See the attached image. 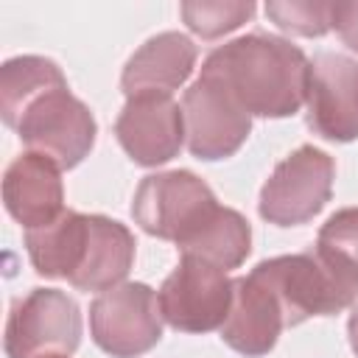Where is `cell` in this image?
<instances>
[{"label": "cell", "mask_w": 358, "mask_h": 358, "mask_svg": "<svg viewBox=\"0 0 358 358\" xmlns=\"http://www.w3.org/2000/svg\"><path fill=\"white\" fill-rule=\"evenodd\" d=\"M308 70L310 62L294 42L260 31L215 48L201 64V73L215 76L257 117L296 115L308 95Z\"/></svg>", "instance_id": "6da1fadb"}, {"label": "cell", "mask_w": 358, "mask_h": 358, "mask_svg": "<svg viewBox=\"0 0 358 358\" xmlns=\"http://www.w3.org/2000/svg\"><path fill=\"white\" fill-rule=\"evenodd\" d=\"M252 271L277 296L288 327H296L310 316H333L350 308L358 296V268L319 243L299 255L263 260Z\"/></svg>", "instance_id": "7a4b0ae2"}, {"label": "cell", "mask_w": 358, "mask_h": 358, "mask_svg": "<svg viewBox=\"0 0 358 358\" xmlns=\"http://www.w3.org/2000/svg\"><path fill=\"white\" fill-rule=\"evenodd\" d=\"M81 341V310L73 296L59 288H34L14 299L6 319L8 358L73 355Z\"/></svg>", "instance_id": "3957f363"}, {"label": "cell", "mask_w": 358, "mask_h": 358, "mask_svg": "<svg viewBox=\"0 0 358 358\" xmlns=\"http://www.w3.org/2000/svg\"><path fill=\"white\" fill-rule=\"evenodd\" d=\"M215 207L218 201L204 179L190 171H162L137 185L131 215L143 232L179 246L210 218Z\"/></svg>", "instance_id": "277c9868"}, {"label": "cell", "mask_w": 358, "mask_h": 358, "mask_svg": "<svg viewBox=\"0 0 358 358\" xmlns=\"http://www.w3.org/2000/svg\"><path fill=\"white\" fill-rule=\"evenodd\" d=\"M14 131L28 151L70 171L92 151L98 126L84 101H78L67 87H56L25 106Z\"/></svg>", "instance_id": "5b68a950"}, {"label": "cell", "mask_w": 358, "mask_h": 358, "mask_svg": "<svg viewBox=\"0 0 358 358\" xmlns=\"http://www.w3.org/2000/svg\"><path fill=\"white\" fill-rule=\"evenodd\" d=\"M333 176L336 162L330 154L313 145H299L266 179L257 210L274 227L308 224L330 201Z\"/></svg>", "instance_id": "8992f818"}, {"label": "cell", "mask_w": 358, "mask_h": 358, "mask_svg": "<svg viewBox=\"0 0 358 358\" xmlns=\"http://www.w3.org/2000/svg\"><path fill=\"white\" fill-rule=\"evenodd\" d=\"M90 333L112 358L145 355L162 338L157 294L145 282H120L101 291L90 305Z\"/></svg>", "instance_id": "52a82bcc"}, {"label": "cell", "mask_w": 358, "mask_h": 358, "mask_svg": "<svg viewBox=\"0 0 358 358\" xmlns=\"http://www.w3.org/2000/svg\"><path fill=\"white\" fill-rule=\"evenodd\" d=\"M232 282L224 268L199 257H179V266L157 291L162 319L182 333L221 330L232 305Z\"/></svg>", "instance_id": "ba28073f"}, {"label": "cell", "mask_w": 358, "mask_h": 358, "mask_svg": "<svg viewBox=\"0 0 358 358\" xmlns=\"http://www.w3.org/2000/svg\"><path fill=\"white\" fill-rule=\"evenodd\" d=\"M182 115L190 154L207 162L232 157L252 131V115L210 73H201L185 90Z\"/></svg>", "instance_id": "9c48e42d"}, {"label": "cell", "mask_w": 358, "mask_h": 358, "mask_svg": "<svg viewBox=\"0 0 358 358\" xmlns=\"http://www.w3.org/2000/svg\"><path fill=\"white\" fill-rule=\"evenodd\" d=\"M305 103L313 134L330 143L358 140V62L344 53H316Z\"/></svg>", "instance_id": "30bf717a"}, {"label": "cell", "mask_w": 358, "mask_h": 358, "mask_svg": "<svg viewBox=\"0 0 358 358\" xmlns=\"http://www.w3.org/2000/svg\"><path fill=\"white\" fill-rule=\"evenodd\" d=\"M120 148L143 168H157L173 159L185 143V115L171 95L126 98L115 120Z\"/></svg>", "instance_id": "8fae6325"}, {"label": "cell", "mask_w": 358, "mask_h": 358, "mask_svg": "<svg viewBox=\"0 0 358 358\" xmlns=\"http://www.w3.org/2000/svg\"><path fill=\"white\" fill-rule=\"evenodd\" d=\"M285 327V313L277 296L255 271L232 282V305L227 322L221 324V338L227 347L246 358H257L277 344Z\"/></svg>", "instance_id": "7c38bea8"}, {"label": "cell", "mask_w": 358, "mask_h": 358, "mask_svg": "<svg viewBox=\"0 0 358 358\" xmlns=\"http://www.w3.org/2000/svg\"><path fill=\"white\" fill-rule=\"evenodd\" d=\"M62 168L34 151L20 154L3 173V204L8 215L28 229L56 221L64 207Z\"/></svg>", "instance_id": "4fadbf2b"}, {"label": "cell", "mask_w": 358, "mask_h": 358, "mask_svg": "<svg viewBox=\"0 0 358 358\" xmlns=\"http://www.w3.org/2000/svg\"><path fill=\"white\" fill-rule=\"evenodd\" d=\"M196 56L199 50L190 36L179 31H162L140 45V50H134V56L126 62L120 90L126 92V98L171 95L190 78Z\"/></svg>", "instance_id": "5bb4252c"}, {"label": "cell", "mask_w": 358, "mask_h": 358, "mask_svg": "<svg viewBox=\"0 0 358 358\" xmlns=\"http://www.w3.org/2000/svg\"><path fill=\"white\" fill-rule=\"evenodd\" d=\"M87 241H90V215L76 210H64L56 221L25 232V249L36 274L50 280L62 277L67 282L76 277V271L84 263Z\"/></svg>", "instance_id": "9a60e30c"}, {"label": "cell", "mask_w": 358, "mask_h": 358, "mask_svg": "<svg viewBox=\"0 0 358 358\" xmlns=\"http://www.w3.org/2000/svg\"><path fill=\"white\" fill-rule=\"evenodd\" d=\"M131 263H134V235L115 218L90 215L87 255L70 285L78 291H109L123 282Z\"/></svg>", "instance_id": "2e32d148"}, {"label": "cell", "mask_w": 358, "mask_h": 358, "mask_svg": "<svg viewBox=\"0 0 358 358\" xmlns=\"http://www.w3.org/2000/svg\"><path fill=\"white\" fill-rule=\"evenodd\" d=\"M179 252L213 263L224 271L238 268L252 252V227L238 210L218 204L210 213V218L187 241L179 243Z\"/></svg>", "instance_id": "e0dca14e"}, {"label": "cell", "mask_w": 358, "mask_h": 358, "mask_svg": "<svg viewBox=\"0 0 358 358\" xmlns=\"http://www.w3.org/2000/svg\"><path fill=\"white\" fill-rule=\"evenodd\" d=\"M67 87L64 73L53 59L45 56H14L0 67V115L8 129L17 126L20 115L31 101L48 90Z\"/></svg>", "instance_id": "ac0fdd59"}, {"label": "cell", "mask_w": 358, "mask_h": 358, "mask_svg": "<svg viewBox=\"0 0 358 358\" xmlns=\"http://www.w3.org/2000/svg\"><path fill=\"white\" fill-rule=\"evenodd\" d=\"M255 8L252 0H185L179 6L185 25L201 39H218L241 28L255 17Z\"/></svg>", "instance_id": "d6986e66"}, {"label": "cell", "mask_w": 358, "mask_h": 358, "mask_svg": "<svg viewBox=\"0 0 358 358\" xmlns=\"http://www.w3.org/2000/svg\"><path fill=\"white\" fill-rule=\"evenodd\" d=\"M266 17L296 36H324L333 22V3L327 0H268Z\"/></svg>", "instance_id": "ffe728a7"}, {"label": "cell", "mask_w": 358, "mask_h": 358, "mask_svg": "<svg viewBox=\"0 0 358 358\" xmlns=\"http://www.w3.org/2000/svg\"><path fill=\"white\" fill-rule=\"evenodd\" d=\"M319 246L333 249L344 260H350L358 268V207H344L336 210L319 229L316 238Z\"/></svg>", "instance_id": "44dd1931"}, {"label": "cell", "mask_w": 358, "mask_h": 358, "mask_svg": "<svg viewBox=\"0 0 358 358\" xmlns=\"http://www.w3.org/2000/svg\"><path fill=\"white\" fill-rule=\"evenodd\" d=\"M338 39L358 53V0H338L333 3V17H330Z\"/></svg>", "instance_id": "7402d4cb"}, {"label": "cell", "mask_w": 358, "mask_h": 358, "mask_svg": "<svg viewBox=\"0 0 358 358\" xmlns=\"http://www.w3.org/2000/svg\"><path fill=\"white\" fill-rule=\"evenodd\" d=\"M347 333H350V347H352V352L358 355V305H355V308H352V313H350Z\"/></svg>", "instance_id": "603a6c76"}, {"label": "cell", "mask_w": 358, "mask_h": 358, "mask_svg": "<svg viewBox=\"0 0 358 358\" xmlns=\"http://www.w3.org/2000/svg\"><path fill=\"white\" fill-rule=\"evenodd\" d=\"M50 358H67V355H50Z\"/></svg>", "instance_id": "cb8c5ba5"}]
</instances>
